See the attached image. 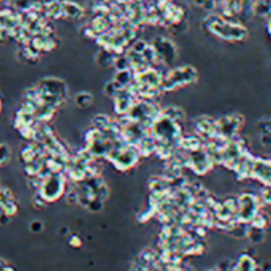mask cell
<instances>
[{
	"label": "cell",
	"instance_id": "1",
	"mask_svg": "<svg viewBox=\"0 0 271 271\" xmlns=\"http://www.w3.org/2000/svg\"><path fill=\"white\" fill-rule=\"evenodd\" d=\"M141 159L143 157L140 154V149L137 148V144L125 143V141L119 140L110 151L108 157H106V162H110L118 171L125 173V171L137 167Z\"/></svg>",
	"mask_w": 271,
	"mask_h": 271
},
{
	"label": "cell",
	"instance_id": "2",
	"mask_svg": "<svg viewBox=\"0 0 271 271\" xmlns=\"http://www.w3.org/2000/svg\"><path fill=\"white\" fill-rule=\"evenodd\" d=\"M197 81V70L192 65H179L171 67L165 73H163L162 80V91L171 92L176 89L187 88Z\"/></svg>",
	"mask_w": 271,
	"mask_h": 271
},
{
	"label": "cell",
	"instance_id": "3",
	"mask_svg": "<svg viewBox=\"0 0 271 271\" xmlns=\"http://www.w3.org/2000/svg\"><path fill=\"white\" fill-rule=\"evenodd\" d=\"M67 184H69V178L65 176V173H51V175L43 178L38 193L48 203H53L56 200H59L62 195H65L67 187H69Z\"/></svg>",
	"mask_w": 271,
	"mask_h": 271
},
{
	"label": "cell",
	"instance_id": "4",
	"mask_svg": "<svg viewBox=\"0 0 271 271\" xmlns=\"http://www.w3.org/2000/svg\"><path fill=\"white\" fill-rule=\"evenodd\" d=\"M217 124V137L224 140H231L239 135L244 127V118L241 114H225L216 119Z\"/></svg>",
	"mask_w": 271,
	"mask_h": 271
},
{
	"label": "cell",
	"instance_id": "5",
	"mask_svg": "<svg viewBox=\"0 0 271 271\" xmlns=\"http://www.w3.org/2000/svg\"><path fill=\"white\" fill-rule=\"evenodd\" d=\"M260 206H262V203H260L257 193H252V192L241 193L238 197V220L250 224V220H252L257 216V212L260 211Z\"/></svg>",
	"mask_w": 271,
	"mask_h": 271
},
{
	"label": "cell",
	"instance_id": "6",
	"mask_svg": "<svg viewBox=\"0 0 271 271\" xmlns=\"http://www.w3.org/2000/svg\"><path fill=\"white\" fill-rule=\"evenodd\" d=\"M37 86L42 91L61 97L64 100L69 99V88H67L65 81H62L61 78H56V76H45V78H42L37 83Z\"/></svg>",
	"mask_w": 271,
	"mask_h": 271
},
{
	"label": "cell",
	"instance_id": "7",
	"mask_svg": "<svg viewBox=\"0 0 271 271\" xmlns=\"http://www.w3.org/2000/svg\"><path fill=\"white\" fill-rule=\"evenodd\" d=\"M116 57H118V54L113 53L111 50H106V48H100V50L95 53V62L99 64L102 69H113Z\"/></svg>",
	"mask_w": 271,
	"mask_h": 271
},
{
	"label": "cell",
	"instance_id": "8",
	"mask_svg": "<svg viewBox=\"0 0 271 271\" xmlns=\"http://www.w3.org/2000/svg\"><path fill=\"white\" fill-rule=\"evenodd\" d=\"M64 15L67 19H81L86 15V8L73 0H67L64 4Z\"/></svg>",
	"mask_w": 271,
	"mask_h": 271
},
{
	"label": "cell",
	"instance_id": "9",
	"mask_svg": "<svg viewBox=\"0 0 271 271\" xmlns=\"http://www.w3.org/2000/svg\"><path fill=\"white\" fill-rule=\"evenodd\" d=\"M255 266H257L255 260L247 254H243L235 262L233 271H255Z\"/></svg>",
	"mask_w": 271,
	"mask_h": 271
},
{
	"label": "cell",
	"instance_id": "10",
	"mask_svg": "<svg viewBox=\"0 0 271 271\" xmlns=\"http://www.w3.org/2000/svg\"><path fill=\"white\" fill-rule=\"evenodd\" d=\"M46 18L51 21H59V19L65 18L64 15V4L53 2L50 5H46Z\"/></svg>",
	"mask_w": 271,
	"mask_h": 271
},
{
	"label": "cell",
	"instance_id": "11",
	"mask_svg": "<svg viewBox=\"0 0 271 271\" xmlns=\"http://www.w3.org/2000/svg\"><path fill=\"white\" fill-rule=\"evenodd\" d=\"M92 103H94V95L88 91H81L75 95V105L80 110H88L89 106H92Z\"/></svg>",
	"mask_w": 271,
	"mask_h": 271
},
{
	"label": "cell",
	"instance_id": "12",
	"mask_svg": "<svg viewBox=\"0 0 271 271\" xmlns=\"http://www.w3.org/2000/svg\"><path fill=\"white\" fill-rule=\"evenodd\" d=\"M121 89H124V88H121V86L116 83L114 80H110V81H106L105 86H103V95L106 97V99L113 100L114 97L119 94Z\"/></svg>",
	"mask_w": 271,
	"mask_h": 271
},
{
	"label": "cell",
	"instance_id": "13",
	"mask_svg": "<svg viewBox=\"0 0 271 271\" xmlns=\"http://www.w3.org/2000/svg\"><path fill=\"white\" fill-rule=\"evenodd\" d=\"M34 2L35 0H13L12 8L18 13H26V12H31L34 8Z\"/></svg>",
	"mask_w": 271,
	"mask_h": 271
},
{
	"label": "cell",
	"instance_id": "14",
	"mask_svg": "<svg viewBox=\"0 0 271 271\" xmlns=\"http://www.w3.org/2000/svg\"><path fill=\"white\" fill-rule=\"evenodd\" d=\"M42 230H43V222L42 220H32L31 222V231H34V233H40Z\"/></svg>",
	"mask_w": 271,
	"mask_h": 271
},
{
	"label": "cell",
	"instance_id": "15",
	"mask_svg": "<svg viewBox=\"0 0 271 271\" xmlns=\"http://www.w3.org/2000/svg\"><path fill=\"white\" fill-rule=\"evenodd\" d=\"M69 244H70L72 247H81L83 241H81V238H80L78 235H72L70 239H69Z\"/></svg>",
	"mask_w": 271,
	"mask_h": 271
},
{
	"label": "cell",
	"instance_id": "16",
	"mask_svg": "<svg viewBox=\"0 0 271 271\" xmlns=\"http://www.w3.org/2000/svg\"><path fill=\"white\" fill-rule=\"evenodd\" d=\"M59 231H61V235H67V233H69V228L64 227V228H61Z\"/></svg>",
	"mask_w": 271,
	"mask_h": 271
},
{
	"label": "cell",
	"instance_id": "17",
	"mask_svg": "<svg viewBox=\"0 0 271 271\" xmlns=\"http://www.w3.org/2000/svg\"><path fill=\"white\" fill-rule=\"evenodd\" d=\"M42 2H43L45 5H50V4H53V2H56V0H42Z\"/></svg>",
	"mask_w": 271,
	"mask_h": 271
},
{
	"label": "cell",
	"instance_id": "18",
	"mask_svg": "<svg viewBox=\"0 0 271 271\" xmlns=\"http://www.w3.org/2000/svg\"><path fill=\"white\" fill-rule=\"evenodd\" d=\"M268 27H269V34H271V15L268 16Z\"/></svg>",
	"mask_w": 271,
	"mask_h": 271
},
{
	"label": "cell",
	"instance_id": "19",
	"mask_svg": "<svg viewBox=\"0 0 271 271\" xmlns=\"http://www.w3.org/2000/svg\"><path fill=\"white\" fill-rule=\"evenodd\" d=\"M56 2H59V4H65L67 0H56Z\"/></svg>",
	"mask_w": 271,
	"mask_h": 271
},
{
	"label": "cell",
	"instance_id": "20",
	"mask_svg": "<svg viewBox=\"0 0 271 271\" xmlns=\"http://www.w3.org/2000/svg\"><path fill=\"white\" fill-rule=\"evenodd\" d=\"M0 113H2V99H0Z\"/></svg>",
	"mask_w": 271,
	"mask_h": 271
},
{
	"label": "cell",
	"instance_id": "21",
	"mask_svg": "<svg viewBox=\"0 0 271 271\" xmlns=\"http://www.w3.org/2000/svg\"><path fill=\"white\" fill-rule=\"evenodd\" d=\"M0 2H5V0H0Z\"/></svg>",
	"mask_w": 271,
	"mask_h": 271
}]
</instances>
